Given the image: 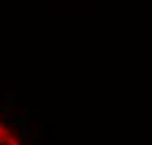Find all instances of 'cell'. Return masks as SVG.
I'll use <instances>...</instances> for the list:
<instances>
[{"label": "cell", "instance_id": "obj_1", "mask_svg": "<svg viewBox=\"0 0 152 145\" xmlns=\"http://www.w3.org/2000/svg\"><path fill=\"white\" fill-rule=\"evenodd\" d=\"M0 145H23L16 133L0 120Z\"/></svg>", "mask_w": 152, "mask_h": 145}]
</instances>
